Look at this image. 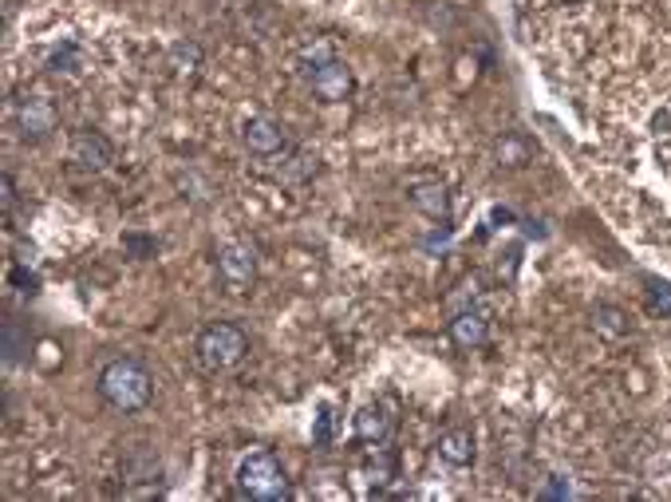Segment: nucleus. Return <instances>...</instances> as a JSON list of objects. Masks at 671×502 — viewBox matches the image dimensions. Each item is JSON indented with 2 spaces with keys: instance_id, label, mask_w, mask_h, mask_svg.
<instances>
[{
  "instance_id": "nucleus-5",
  "label": "nucleus",
  "mask_w": 671,
  "mask_h": 502,
  "mask_svg": "<svg viewBox=\"0 0 671 502\" xmlns=\"http://www.w3.org/2000/svg\"><path fill=\"white\" fill-rule=\"evenodd\" d=\"M241 142L249 147V154L257 159H277V154L289 151V127L281 119H269V115H253L241 127Z\"/></svg>"
},
{
  "instance_id": "nucleus-14",
  "label": "nucleus",
  "mask_w": 671,
  "mask_h": 502,
  "mask_svg": "<svg viewBox=\"0 0 671 502\" xmlns=\"http://www.w3.org/2000/svg\"><path fill=\"white\" fill-rule=\"evenodd\" d=\"M316 167H321V159H316L313 151H293V154L284 151V162L277 167V179L289 182V186H296V182L313 179Z\"/></svg>"
},
{
  "instance_id": "nucleus-11",
  "label": "nucleus",
  "mask_w": 671,
  "mask_h": 502,
  "mask_svg": "<svg viewBox=\"0 0 671 502\" xmlns=\"http://www.w3.org/2000/svg\"><path fill=\"white\" fill-rule=\"evenodd\" d=\"M351 427H356L359 444L383 447L391 439V431H396V416H391L383 404H364V408L351 416Z\"/></svg>"
},
{
  "instance_id": "nucleus-12",
  "label": "nucleus",
  "mask_w": 671,
  "mask_h": 502,
  "mask_svg": "<svg viewBox=\"0 0 671 502\" xmlns=\"http://www.w3.org/2000/svg\"><path fill=\"white\" fill-rule=\"evenodd\" d=\"M435 447H439V459H443L446 467H454V471L470 467L474 456H478V444H474L470 427H451V431H443V436H439Z\"/></svg>"
},
{
  "instance_id": "nucleus-6",
  "label": "nucleus",
  "mask_w": 671,
  "mask_h": 502,
  "mask_svg": "<svg viewBox=\"0 0 671 502\" xmlns=\"http://www.w3.org/2000/svg\"><path fill=\"white\" fill-rule=\"evenodd\" d=\"M59 115L56 107H52V99H44V95H24L17 104V131L24 142H44L47 135L56 131Z\"/></svg>"
},
{
  "instance_id": "nucleus-7",
  "label": "nucleus",
  "mask_w": 671,
  "mask_h": 502,
  "mask_svg": "<svg viewBox=\"0 0 671 502\" xmlns=\"http://www.w3.org/2000/svg\"><path fill=\"white\" fill-rule=\"evenodd\" d=\"M309 87H313V95L321 104H344L351 95V87H356V76H351V67L344 64V60L332 56L309 72Z\"/></svg>"
},
{
  "instance_id": "nucleus-20",
  "label": "nucleus",
  "mask_w": 671,
  "mask_h": 502,
  "mask_svg": "<svg viewBox=\"0 0 671 502\" xmlns=\"http://www.w3.org/2000/svg\"><path fill=\"white\" fill-rule=\"evenodd\" d=\"M652 309L671 313V285L668 281H652Z\"/></svg>"
},
{
  "instance_id": "nucleus-16",
  "label": "nucleus",
  "mask_w": 671,
  "mask_h": 502,
  "mask_svg": "<svg viewBox=\"0 0 671 502\" xmlns=\"http://www.w3.org/2000/svg\"><path fill=\"white\" fill-rule=\"evenodd\" d=\"M0 341H4V364H20V361H24V352H29V332L20 329L17 321H4Z\"/></svg>"
},
{
  "instance_id": "nucleus-3",
  "label": "nucleus",
  "mask_w": 671,
  "mask_h": 502,
  "mask_svg": "<svg viewBox=\"0 0 671 502\" xmlns=\"http://www.w3.org/2000/svg\"><path fill=\"white\" fill-rule=\"evenodd\" d=\"M194 356L206 372H234L249 356V332L234 321H209L194 341Z\"/></svg>"
},
{
  "instance_id": "nucleus-8",
  "label": "nucleus",
  "mask_w": 671,
  "mask_h": 502,
  "mask_svg": "<svg viewBox=\"0 0 671 502\" xmlns=\"http://www.w3.org/2000/svg\"><path fill=\"white\" fill-rule=\"evenodd\" d=\"M67 154H72V162H76L79 171H107L115 162V147L111 139H107L104 131H95V127H79L76 135H72V147H67Z\"/></svg>"
},
{
  "instance_id": "nucleus-4",
  "label": "nucleus",
  "mask_w": 671,
  "mask_h": 502,
  "mask_svg": "<svg viewBox=\"0 0 671 502\" xmlns=\"http://www.w3.org/2000/svg\"><path fill=\"white\" fill-rule=\"evenodd\" d=\"M214 266H218V281L229 293H249V285L257 281V249L246 242H226L214 257Z\"/></svg>"
},
{
  "instance_id": "nucleus-15",
  "label": "nucleus",
  "mask_w": 671,
  "mask_h": 502,
  "mask_svg": "<svg viewBox=\"0 0 671 502\" xmlns=\"http://www.w3.org/2000/svg\"><path fill=\"white\" fill-rule=\"evenodd\" d=\"M593 329L600 332V337H625V332H628L625 309H616V305H596V309H593Z\"/></svg>"
},
{
  "instance_id": "nucleus-19",
  "label": "nucleus",
  "mask_w": 671,
  "mask_h": 502,
  "mask_svg": "<svg viewBox=\"0 0 671 502\" xmlns=\"http://www.w3.org/2000/svg\"><path fill=\"white\" fill-rule=\"evenodd\" d=\"M12 206H17V179H12V174H0V210L12 214Z\"/></svg>"
},
{
  "instance_id": "nucleus-9",
  "label": "nucleus",
  "mask_w": 671,
  "mask_h": 502,
  "mask_svg": "<svg viewBox=\"0 0 671 502\" xmlns=\"http://www.w3.org/2000/svg\"><path fill=\"white\" fill-rule=\"evenodd\" d=\"M407 202H411L423 218L451 222V190H446L443 179H431V174H423V179H411V182H407Z\"/></svg>"
},
{
  "instance_id": "nucleus-2",
  "label": "nucleus",
  "mask_w": 671,
  "mask_h": 502,
  "mask_svg": "<svg viewBox=\"0 0 671 502\" xmlns=\"http://www.w3.org/2000/svg\"><path fill=\"white\" fill-rule=\"evenodd\" d=\"M234 483H237V494L249 502H284L293 494L289 471H284L273 451H249V456L237 463Z\"/></svg>"
},
{
  "instance_id": "nucleus-17",
  "label": "nucleus",
  "mask_w": 671,
  "mask_h": 502,
  "mask_svg": "<svg viewBox=\"0 0 671 502\" xmlns=\"http://www.w3.org/2000/svg\"><path fill=\"white\" fill-rule=\"evenodd\" d=\"M171 64L178 72H194L202 64V47L194 40H178V44H171Z\"/></svg>"
},
{
  "instance_id": "nucleus-1",
  "label": "nucleus",
  "mask_w": 671,
  "mask_h": 502,
  "mask_svg": "<svg viewBox=\"0 0 671 502\" xmlns=\"http://www.w3.org/2000/svg\"><path fill=\"white\" fill-rule=\"evenodd\" d=\"M95 392L107 408L134 416V412L151 408L154 399V372L139 361V356H115L104 369L95 372Z\"/></svg>"
},
{
  "instance_id": "nucleus-10",
  "label": "nucleus",
  "mask_w": 671,
  "mask_h": 502,
  "mask_svg": "<svg viewBox=\"0 0 671 502\" xmlns=\"http://www.w3.org/2000/svg\"><path fill=\"white\" fill-rule=\"evenodd\" d=\"M446 332H451L454 349L463 352L483 349V344L490 341V313H486V309H458V313L451 317V324H446Z\"/></svg>"
},
{
  "instance_id": "nucleus-21",
  "label": "nucleus",
  "mask_w": 671,
  "mask_h": 502,
  "mask_svg": "<svg viewBox=\"0 0 671 502\" xmlns=\"http://www.w3.org/2000/svg\"><path fill=\"white\" fill-rule=\"evenodd\" d=\"M328 431H332V416L328 408H321V416H316V447H328Z\"/></svg>"
},
{
  "instance_id": "nucleus-18",
  "label": "nucleus",
  "mask_w": 671,
  "mask_h": 502,
  "mask_svg": "<svg viewBox=\"0 0 671 502\" xmlns=\"http://www.w3.org/2000/svg\"><path fill=\"white\" fill-rule=\"evenodd\" d=\"M336 52H332V44L328 40H316V44H304V52H301V67H304V76L313 72V67H321L324 60H332Z\"/></svg>"
},
{
  "instance_id": "nucleus-13",
  "label": "nucleus",
  "mask_w": 671,
  "mask_h": 502,
  "mask_svg": "<svg viewBox=\"0 0 671 502\" xmlns=\"http://www.w3.org/2000/svg\"><path fill=\"white\" fill-rule=\"evenodd\" d=\"M494 162H498L501 171H521V167H530L533 162V147L521 135H501L498 142H494Z\"/></svg>"
}]
</instances>
